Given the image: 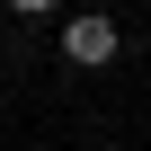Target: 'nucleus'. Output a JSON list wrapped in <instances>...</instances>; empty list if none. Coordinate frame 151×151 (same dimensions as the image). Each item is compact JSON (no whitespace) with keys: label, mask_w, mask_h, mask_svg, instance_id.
Returning a JSON list of instances; mask_svg holds the SVG:
<instances>
[{"label":"nucleus","mask_w":151,"mask_h":151,"mask_svg":"<svg viewBox=\"0 0 151 151\" xmlns=\"http://www.w3.org/2000/svg\"><path fill=\"white\" fill-rule=\"evenodd\" d=\"M116 45H124V36H116V18H98V9L62 27V53L80 62V71H107V62H116Z\"/></svg>","instance_id":"obj_1"},{"label":"nucleus","mask_w":151,"mask_h":151,"mask_svg":"<svg viewBox=\"0 0 151 151\" xmlns=\"http://www.w3.org/2000/svg\"><path fill=\"white\" fill-rule=\"evenodd\" d=\"M9 9H18V18H45V9H62V0H9Z\"/></svg>","instance_id":"obj_2"}]
</instances>
